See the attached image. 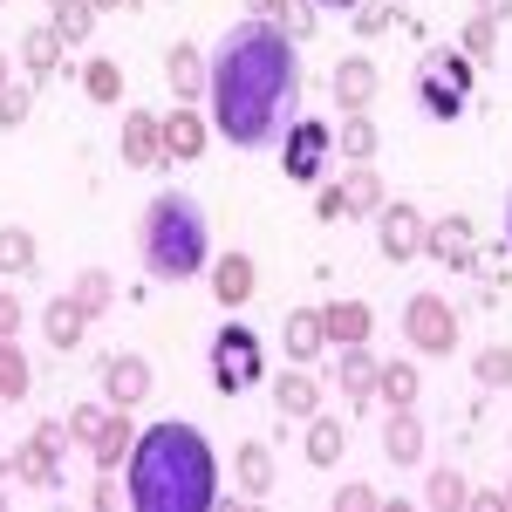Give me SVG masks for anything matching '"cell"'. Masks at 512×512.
<instances>
[{
  "label": "cell",
  "instance_id": "51",
  "mask_svg": "<svg viewBox=\"0 0 512 512\" xmlns=\"http://www.w3.org/2000/svg\"><path fill=\"white\" fill-rule=\"evenodd\" d=\"M506 246H512V198H506Z\"/></svg>",
  "mask_w": 512,
  "mask_h": 512
},
{
  "label": "cell",
  "instance_id": "2",
  "mask_svg": "<svg viewBox=\"0 0 512 512\" xmlns=\"http://www.w3.org/2000/svg\"><path fill=\"white\" fill-rule=\"evenodd\" d=\"M123 492L137 512H212L219 506V458L198 424H144L123 465Z\"/></svg>",
  "mask_w": 512,
  "mask_h": 512
},
{
  "label": "cell",
  "instance_id": "24",
  "mask_svg": "<svg viewBox=\"0 0 512 512\" xmlns=\"http://www.w3.org/2000/svg\"><path fill=\"white\" fill-rule=\"evenodd\" d=\"M130 444H137L130 410H110V424L96 431V444H89V465H96V472H123V465H130Z\"/></svg>",
  "mask_w": 512,
  "mask_h": 512
},
{
  "label": "cell",
  "instance_id": "1",
  "mask_svg": "<svg viewBox=\"0 0 512 512\" xmlns=\"http://www.w3.org/2000/svg\"><path fill=\"white\" fill-rule=\"evenodd\" d=\"M212 130L239 151H267L301 117V41L274 21H233L212 48Z\"/></svg>",
  "mask_w": 512,
  "mask_h": 512
},
{
  "label": "cell",
  "instance_id": "27",
  "mask_svg": "<svg viewBox=\"0 0 512 512\" xmlns=\"http://www.w3.org/2000/svg\"><path fill=\"white\" fill-rule=\"evenodd\" d=\"M376 144H383V130L369 123V110H342V123H335V151H342V164H369Z\"/></svg>",
  "mask_w": 512,
  "mask_h": 512
},
{
  "label": "cell",
  "instance_id": "18",
  "mask_svg": "<svg viewBox=\"0 0 512 512\" xmlns=\"http://www.w3.org/2000/svg\"><path fill=\"white\" fill-rule=\"evenodd\" d=\"M274 410L287 417V424H308V417H321V383L308 376V362H287V376L274 383Z\"/></svg>",
  "mask_w": 512,
  "mask_h": 512
},
{
  "label": "cell",
  "instance_id": "32",
  "mask_svg": "<svg viewBox=\"0 0 512 512\" xmlns=\"http://www.w3.org/2000/svg\"><path fill=\"white\" fill-rule=\"evenodd\" d=\"M342 451H349V431L335 424V417H308V465H342Z\"/></svg>",
  "mask_w": 512,
  "mask_h": 512
},
{
  "label": "cell",
  "instance_id": "6",
  "mask_svg": "<svg viewBox=\"0 0 512 512\" xmlns=\"http://www.w3.org/2000/svg\"><path fill=\"white\" fill-rule=\"evenodd\" d=\"M69 424H35L28 444L14 451V458H0V472L14 478V485H35V492H55L62 485V458H69Z\"/></svg>",
  "mask_w": 512,
  "mask_h": 512
},
{
  "label": "cell",
  "instance_id": "12",
  "mask_svg": "<svg viewBox=\"0 0 512 512\" xmlns=\"http://www.w3.org/2000/svg\"><path fill=\"white\" fill-rule=\"evenodd\" d=\"M164 82H171L178 103H198V96L212 89V55L192 48V41H171V48H164Z\"/></svg>",
  "mask_w": 512,
  "mask_h": 512
},
{
  "label": "cell",
  "instance_id": "54",
  "mask_svg": "<svg viewBox=\"0 0 512 512\" xmlns=\"http://www.w3.org/2000/svg\"><path fill=\"white\" fill-rule=\"evenodd\" d=\"M0 499H7V485H0Z\"/></svg>",
  "mask_w": 512,
  "mask_h": 512
},
{
  "label": "cell",
  "instance_id": "35",
  "mask_svg": "<svg viewBox=\"0 0 512 512\" xmlns=\"http://www.w3.org/2000/svg\"><path fill=\"white\" fill-rule=\"evenodd\" d=\"M424 499H431V512H465L472 506V485H465V472H431V485H424Z\"/></svg>",
  "mask_w": 512,
  "mask_h": 512
},
{
  "label": "cell",
  "instance_id": "4",
  "mask_svg": "<svg viewBox=\"0 0 512 512\" xmlns=\"http://www.w3.org/2000/svg\"><path fill=\"white\" fill-rule=\"evenodd\" d=\"M472 89H478V62L458 48V41L417 55V110H424L431 123H458L465 110H472Z\"/></svg>",
  "mask_w": 512,
  "mask_h": 512
},
{
  "label": "cell",
  "instance_id": "39",
  "mask_svg": "<svg viewBox=\"0 0 512 512\" xmlns=\"http://www.w3.org/2000/svg\"><path fill=\"white\" fill-rule=\"evenodd\" d=\"M35 117V82H7V89H0V130H21V123Z\"/></svg>",
  "mask_w": 512,
  "mask_h": 512
},
{
  "label": "cell",
  "instance_id": "46",
  "mask_svg": "<svg viewBox=\"0 0 512 512\" xmlns=\"http://www.w3.org/2000/svg\"><path fill=\"white\" fill-rule=\"evenodd\" d=\"M472 512H512L506 506V485H499V492H472Z\"/></svg>",
  "mask_w": 512,
  "mask_h": 512
},
{
  "label": "cell",
  "instance_id": "31",
  "mask_svg": "<svg viewBox=\"0 0 512 512\" xmlns=\"http://www.w3.org/2000/svg\"><path fill=\"white\" fill-rule=\"evenodd\" d=\"M76 76H82V96H89V103H123V69L110 55H89Z\"/></svg>",
  "mask_w": 512,
  "mask_h": 512
},
{
  "label": "cell",
  "instance_id": "49",
  "mask_svg": "<svg viewBox=\"0 0 512 512\" xmlns=\"http://www.w3.org/2000/svg\"><path fill=\"white\" fill-rule=\"evenodd\" d=\"M321 7H335V14H355V7H362V0H321Z\"/></svg>",
  "mask_w": 512,
  "mask_h": 512
},
{
  "label": "cell",
  "instance_id": "34",
  "mask_svg": "<svg viewBox=\"0 0 512 512\" xmlns=\"http://www.w3.org/2000/svg\"><path fill=\"white\" fill-rule=\"evenodd\" d=\"M69 294L82 301V315L96 321V315H110V301H117V280L103 274V267H82V274L69 280Z\"/></svg>",
  "mask_w": 512,
  "mask_h": 512
},
{
  "label": "cell",
  "instance_id": "5",
  "mask_svg": "<svg viewBox=\"0 0 512 512\" xmlns=\"http://www.w3.org/2000/svg\"><path fill=\"white\" fill-rule=\"evenodd\" d=\"M260 376H267V349H260V335H253L246 321H226V328L212 335V390H219V396H246Z\"/></svg>",
  "mask_w": 512,
  "mask_h": 512
},
{
  "label": "cell",
  "instance_id": "30",
  "mask_svg": "<svg viewBox=\"0 0 512 512\" xmlns=\"http://www.w3.org/2000/svg\"><path fill=\"white\" fill-rule=\"evenodd\" d=\"M239 492L246 499H267L274 492V451L253 437V444H239Z\"/></svg>",
  "mask_w": 512,
  "mask_h": 512
},
{
  "label": "cell",
  "instance_id": "22",
  "mask_svg": "<svg viewBox=\"0 0 512 512\" xmlns=\"http://www.w3.org/2000/svg\"><path fill=\"white\" fill-rule=\"evenodd\" d=\"M342 205H349V219H376L390 205V185L376 178V164H349L342 171Z\"/></svg>",
  "mask_w": 512,
  "mask_h": 512
},
{
  "label": "cell",
  "instance_id": "9",
  "mask_svg": "<svg viewBox=\"0 0 512 512\" xmlns=\"http://www.w3.org/2000/svg\"><path fill=\"white\" fill-rule=\"evenodd\" d=\"M424 239H431V219H424L410 198H403V205L390 198V205L376 212V246H383V260H396V267H403V260H417V253H424Z\"/></svg>",
  "mask_w": 512,
  "mask_h": 512
},
{
  "label": "cell",
  "instance_id": "55",
  "mask_svg": "<svg viewBox=\"0 0 512 512\" xmlns=\"http://www.w3.org/2000/svg\"><path fill=\"white\" fill-rule=\"evenodd\" d=\"M137 7H151V0H137Z\"/></svg>",
  "mask_w": 512,
  "mask_h": 512
},
{
  "label": "cell",
  "instance_id": "48",
  "mask_svg": "<svg viewBox=\"0 0 512 512\" xmlns=\"http://www.w3.org/2000/svg\"><path fill=\"white\" fill-rule=\"evenodd\" d=\"M239 7H246V14H253V21H267V14H274L280 0H239Z\"/></svg>",
  "mask_w": 512,
  "mask_h": 512
},
{
  "label": "cell",
  "instance_id": "3",
  "mask_svg": "<svg viewBox=\"0 0 512 512\" xmlns=\"http://www.w3.org/2000/svg\"><path fill=\"white\" fill-rule=\"evenodd\" d=\"M137 253H144V274L164 287H185L212 267V219L192 192H158L137 219Z\"/></svg>",
  "mask_w": 512,
  "mask_h": 512
},
{
  "label": "cell",
  "instance_id": "44",
  "mask_svg": "<svg viewBox=\"0 0 512 512\" xmlns=\"http://www.w3.org/2000/svg\"><path fill=\"white\" fill-rule=\"evenodd\" d=\"M315 212H321V219H349V205H342V178L315 192Z\"/></svg>",
  "mask_w": 512,
  "mask_h": 512
},
{
  "label": "cell",
  "instance_id": "29",
  "mask_svg": "<svg viewBox=\"0 0 512 512\" xmlns=\"http://www.w3.org/2000/svg\"><path fill=\"white\" fill-rule=\"evenodd\" d=\"M96 0H48V21H55V35L69 41V48H82V41L96 35Z\"/></svg>",
  "mask_w": 512,
  "mask_h": 512
},
{
  "label": "cell",
  "instance_id": "40",
  "mask_svg": "<svg viewBox=\"0 0 512 512\" xmlns=\"http://www.w3.org/2000/svg\"><path fill=\"white\" fill-rule=\"evenodd\" d=\"M458 48H465L472 62H492V48H499V21H492V14H472V21L458 28Z\"/></svg>",
  "mask_w": 512,
  "mask_h": 512
},
{
  "label": "cell",
  "instance_id": "14",
  "mask_svg": "<svg viewBox=\"0 0 512 512\" xmlns=\"http://www.w3.org/2000/svg\"><path fill=\"white\" fill-rule=\"evenodd\" d=\"M376 349L369 342H355V349H335V390L349 396V410H369L376 403Z\"/></svg>",
  "mask_w": 512,
  "mask_h": 512
},
{
  "label": "cell",
  "instance_id": "26",
  "mask_svg": "<svg viewBox=\"0 0 512 512\" xmlns=\"http://www.w3.org/2000/svg\"><path fill=\"white\" fill-rule=\"evenodd\" d=\"M417 396H424V376H417V362L390 355V362L376 369V403H383V410H403V403H417Z\"/></svg>",
  "mask_w": 512,
  "mask_h": 512
},
{
  "label": "cell",
  "instance_id": "42",
  "mask_svg": "<svg viewBox=\"0 0 512 512\" xmlns=\"http://www.w3.org/2000/svg\"><path fill=\"white\" fill-rule=\"evenodd\" d=\"M383 499H376V485H362V478H349L342 492H335V512H376Z\"/></svg>",
  "mask_w": 512,
  "mask_h": 512
},
{
  "label": "cell",
  "instance_id": "41",
  "mask_svg": "<svg viewBox=\"0 0 512 512\" xmlns=\"http://www.w3.org/2000/svg\"><path fill=\"white\" fill-rule=\"evenodd\" d=\"M390 21H396V0H362V7L349 14V28H355V35H383Z\"/></svg>",
  "mask_w": 512,
  "mask_h": 512
},
{
  "label": "cell",
  "instance_id": "47",
  "mask_svg": "<svg viewBox=\"0 0 512 512\" xmlns=\"http://www.w3.org/2000/svg\"><path fill=\"white\" fill-rule=\"evenodd\" d=\"M472 14H492V21H506V14H512V0H472Z\"/></svg>",
  "mask_w": 512,
  "mask_h": 512
},
{
  "label": "cell",
  "instance_id": "19",
  "mask_svg": "<svg viewBox=\"0 0 512 512\" xmlns=\"http://www.w3.org/2000/svg\"><path fill=\"white\" fill-rule=\"evenodd\" d=\"M321 328H328V349H355V342H369L376 315H369V301L342 294V301H328V308H321Z\"/></svg>",
  "mask_w": 512,
  "mask_h": 512
},
{
  "label": "cell",
  "instance_id": "7",
  "mask_svg": "<svg viewBox=\"0 0 512 512\" xmlns=\"http://www.w3.org/2000/svg\"><path fill=\"white\" fill-rule=\"evenodd\" d=\"M335 158V123L321 117H294L280 130V171L294 178V185H321V171Z\"/></svg>",
  "mask_w": 512,
  "mask_h": 512
},
{
  "label": "cell",
  "instance_id": "52",
  "mask_svg": "<svg viewBox=\"0 0 512 512\" xmlns=\"http://www.w3.org/2000/svg\"><path fill=\"white\" fill-rule=\"evenodd\" d=\"M96 7H103V14H110V7H130V0H96Z\"/></svg>",
  "mask_w": 512,
  "mask_h": 512
},
{
  "label": "cell",
  "instance_id": "16",
  "mask_svg": "<svg viewBox=\"0 0 512 512\" xmlns=\"http://www.w3.org/2000/svg\"><path fill=\"white\" fill-rule=\"evenodd\" d=\"M205 144H212V117H198L192 103L164 110V158H171V164H192V158H205Z\"/></svg>",
  "mask_w": 512,
  "mask_h": 512
},
{
  "label": "cell",
  "instance_id": "8",
  "mask_svg": "<svg viewBox=\"0 0 512 512\" xmlns=\"http://www.w3.org/2000/svg\"><path fill=\"white\" fill-rule=\"evenodd\" d=\"M403 342L417 355H458V308L444 294H410L403 301Z\"/></svg>",
  "mask_w": 512,
  "mask_h": 512
},
{
  "label": "cell",
  "instance_id": "23",
  "mask_svg": "<svg viewBox=\"0 0 512 512\" xmlns=\"http://www.w3.org/2000/svg\"><path fill=\"white\" fill-rule=\"evenodd\" d=\"M280 342H287V362H315V355L328 349L321 308H287V321H280Z\"/></svg>",
  "mask_w": 512,
  "mask_h": 512
},
{
  "label": "cell",
  "instance_id": "53",
  "mask_svg": "<svg viewBox=\"0 0 512 512\" xmlns=\"http://www.w3.org/2000/svg\"><path fill=\"white\" fill-rule=\"evenodd\" d=\"M506 506H512V472H506Z\"/></svg>",
  "mask_w": 512,
  "mask_h": 512
},
{
  "label": "cell",
  "instance_id": "45",
  "mask_svg": "<svg viewBox=\"0 0 512 512\" xmlns=\"http://www.w3.org/2000/svg\"><path fill=\"white\" fill-rule=\"evenodd\" d=\"M0 335H21V294L0 287Z\"/></svg>",
  "mask_w": 512,
  "mask_h": 512
},
{
  "label": "cell",
  "instance_id": "13",
  "mask_svg": "<svg viewBox=\"0 0 512 512\" xmlns=\"http://www.w3.org/2000/svg\"><path fill=\"white\" fill-rule=\"evenodd\" d=\"M424 253H431V260H444V267H478V226L465 219V212H444V219H431Z\"/></svg>",
  "mask_w": 512,
  "mask_h": 512
},
{
  "label": "cell",
  "instance_id": "21",
  "mask_svg": "<svg viewBox=\"0 0 512 512\" xmlns=\"http://www.w3.org/2000/svg\"><path fill=\"white\" fill-rule=\"evenodd\" d=\"M383 458H390V465H417V458H424V417H417L410 403L383 417Z\"/></svg>",
  "mask_w": 512,
  "mask_h": 512
},
{
  "label": "cell",
  "instance_id": "15",
  "mask_svg": "<svg viewBox=\"0 0 512 512\" xmlns=\"http://www.w3.org/2000/svg\"><path fill=\"white\" fill-rule=\"evenodd\" d=\"M376 89H383V76H376V62H369V55H342V62H335V76H328L335 110H369V103H376Z\"/></svg>",
  "mask_w": 512,
  "mask_h": 512
},
{
  "label": "cell",
  "instance_id": "50",
  "mask_svg": "<svg viewBox=\"0 0 512 512\" xmlns=\"http://www.w3.org/2000/svg\"><path fill=\"white\" fill-rule=\"evenodd\" d=\"M7 82H14V62H7V55H0V89H7Z\"/></svg>",
  "mask_w": 512,
  "mask_h": 512
},
{
  "label": "cell",
  "instance_id": "37",
  "mask_svg": "<svg viewBox=\"0 0 512 512\" xmlns=\"http://www.w3.org/2000/svg\"><path fill=\"white\" fill-rule=\"evenodd\" d=\"M315 14H321V0H280V7H274V14H267V21H274L280 35H294V41H308V35H315V28H321Z\"/></svg>",
  "mask_w": 512,
  "mask_h": 512
},
{
  "label": "cell",
  "instance_id": "33",
  "mask_svg": "<svg viewBox=\"0 0 512 512\" xmlns=\"http://www.w3.org/2000/svg\"><path fill=\"white\" fill-rule=\"evenodd\" d=\"M35 260H41V246L28 226H0V274L14 280V274H35Z\"/></svg>",
  "mask_w": 512,
  "mask_h": 512
},
{
  "label": "cell",
  "instance_id": "43",
  "mask_svg": "<svg viewBox=\"0 0 512 512\" xmlns=\"http://www.w3.org/2000/svg\"><path fill=\"white\" fill-rule=\"evenodd\" d=\"M89 506H103V512H110V506H130V492H123V478H117V472H103L96 485H89Z\"/></svg>",
  "mask_w": 512,
  "mask_h": 512
},
{
  "label": "cell",
  "instance_id": "11",
  "mask_svg": "<svg viewBox=\"0 0 512 512\" xmlns=\"http://www.w3.org/2000/svg\"><path fill=\"white\" fill-rule=\"evenodd\" d=\"M117 151H123L130 171H158V164H171V158H164V117H158V110H130V117H123Z\"/></svg>",
  "mask_w": 512,
  "mask_h": 512
},
{
  "label": "cell",
  "instance_id": "10",
  "mask_svg": "<svg viewBox=\"0 0 512 512\" xmlns=\"http://www.w3.org/2000/svg\"><path fill=\"white\" fill-rule=\"evenodd\" d=\"M205 280H212V301H219V308H233V315L260 294V267H253V253H212Z\"/></svg>",
  "mask_w": 512,
  "mask_h": 512
},
{
  "label": "cell",
  "instance_id": "20",
  "mask_svg": "<svg viewBox=\"0 0 512 512\" xmlns=\"http://www.w3.org/2000/svg\"><path fill=\"white\" fill-rule=\"evenodd\" d=\"M41 335H48V349H82V335H89V315H82L76 294H55L48 308H41Z\"/></svg>",
  "mask_w": 512,
  "mask_h": 512
},
{
  "label": "cell",
  "instance_id": "28",
  "mask_svg": "<svg viewBox=\"0 0 512 512\" xmlns=\"http://www.w3.org/2000/svg\"><path fill=\"white\" fill-rule=\"evenodd\" d=\"M35 390V362L21 355V335H0V403H21Z\"/></svg>",
  "mask_w": 512,
  "mask_h": 512
},
{
  "label": "cell",
  "instance_id": "36",
  "mask_svg": "<svg viewBox=\"0 0 512 512\" xmlns=\"http://www.w3.org/2000/svg\"><path fill=\"white\" fill-rule=\"evenodd\" d=\"M472 383H478V390H506V383H512V349H506V342H492V349L472 355Z\"/></svg>",
  "mask_w": 512,
  "mask_h": 512
},
{
  "label": "cell",
  "instance_id": "38",
  "mask_svg": "<svg viewBox=\"0 0 512 512\" xmlns=\"http://www.w3.org/2000/svg\"><path fill=\"white\" fill-rule=\"evenodd\" d=\"M110 410H117V403H110V396H103V403H76V410H69V417H62V424H69V437H76L82 451H89V444H96V431H103V424H110Z\"/></svg>",
  "mask_w": 512,
  "mask_h": 512
},
{
  "label": "cell",
  "instance_id": "25",
  "mask_svg": "<svg viewBox=\"0 0 512 512\" xmlns=\"http://www.w3.org/2000/svg\"><path fill=\"white\" fill-rule=\"evenodd\" d=\"M62 62H69V41L55 35V21H41V28L21 35V69H28V76H55Z\"/></svg>",
  "mask_w": 512,
  "mask_h": 512
},
{
  "label": "cell",
  "instance_id": "17",
  "mask_svg": "<svg viewBox=\"0 0 512 512\" xmlns=\"http://www.w3.org/2000/svg\"><path fill=\"white\" fill-rule=\"evenodd\" d=\"M103 396H110V403H117V410H137V403H144V396H151V362H144V355H110V362H103Z\"/></svg>",
  "mask_w": 512,
  "mask_h": 512
}]
</instances>
